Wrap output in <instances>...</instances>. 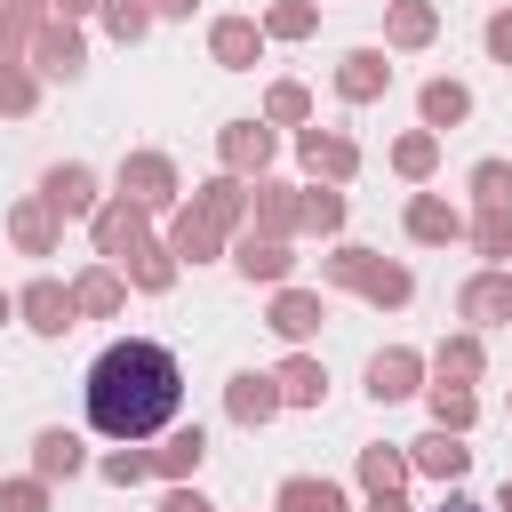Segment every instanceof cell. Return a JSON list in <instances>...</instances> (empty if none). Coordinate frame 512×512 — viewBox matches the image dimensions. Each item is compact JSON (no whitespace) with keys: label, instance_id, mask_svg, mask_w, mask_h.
<instances>
[{"label":"cell","instance_id":"35","mask_svg":"<svg viewBox=\"0 0 512 512\" xmlns=\"http://www.w3.org/2000/svg\"><path fill=\"white\" fill-rule=\"evenodd\" d=\"M416 472H408V448L400 440H368L360 448V496H384V488H408Z\"/></svg>","mask_w":512,"mask_h":512},{"label":"cell","instance_id":"29","mask_svg":"<svg viewBox=\"0 0 512 512\" xmlns=\"http://www.w3.org/2000/svg\"><path fill=\"white\" fill-rule=\"evenodd\" d=\"M176 272H184V264L168 256V240H160V232H152V240H136V248L120 256V280H128V296H168V288H176Z\"/></svg>","mask_w":512,"mask_h":512},{"label":"cell","instance_id":"14","mask_svg":"<svg viewBox=\"0 0 512 512\" xmlns=\"http://www.w3.org/2000/svg\"><path fill=\"white\" fill-rule=\"evenodd\" d=\"M224 416H232L240 432H264V424L280 416V384H272V368H232V376H224Z\"/></svg>","mask_w":512,"mask_h":512},{"label":"cell","instance_id":"23","mask_svg":"<svg viewBox=\"0 0 512 512\" xmlns=\"http://www.w3.org/2000/svg\"><path fill=\"white\" fill-rule=\"evenodd\" d=\"M72 304H80V320H120L128 312V280H120V264H80L72 272Z\"/></svg>","mask_w":512,"mask_h":512},{"label":"cell","instance_id":"8","mask_svg":"<svg viewBox=\"0 0 512 512\" xmlns=\"http://www.w3.org/2000/svg\"><path fill=\"white\" fill-rule=\"evenodd\" d=\"M328 88H336V104H376V96H392V48H376V40L344 48L336 72H328Z\"/></svg>","mask_w":512,"mask_h":512},{"label":"cell","instance_id":"6","mask_svg":"<svg viewBox=\"0 0 512 512\" xmlns=\"http://www.w3.org/2000/svg\"><path fill=\"white\" fill-rule=\"evenodd\" d=\"M264 328H272L280 344H312V336L328 328V296L304 288V280H280V288L264 296Z\"/></svg>","mask_w":512,"mask_h":512},{"label":"cell","instance_id":"16","mask_svg":"<svg viewBox=\"0 0 512 512\" xmlns=\"http://www.w3.org/2000/svg\"><path fill=\"white\" fill-rule=\"evenodd\" d=\"M8 248H16V256H56V248H64V216H56L40 192L8 200Z\"/></svg>","mask_w":512,"mask_h":512},{"label":"cell","instance_id":"31","mask_svg":"<svg viewBox=\"0 0 512 512\" xmlns=\"http://www.w3.org/2000/svg\"><path fill=\"white\" fill-rule=\"evenodd\" d=\"M360 304H376V312H408L416 304V272L400 264V256H376L368 272H360V288H352Z\"/></svg>","mask_w":512,"mask_h":512},{"label":"cell","instance_id":"28","mask_svg":"<svg viewBox=\"0 0 512 512\" xmlns=\"http://www.w3.org/2000/svg\"><path fill=\"white\" fill-rule=\"evenodd\" d=\"M352 216L344 184H296V240H336Z\"/></svg>","mask_w":512,"mask_h":512},{"label":"cell","instance_id":"51","mask_svg":"<svg viewBox=\"0 0 512 512\" xmlns=\"http://www.w3.org/2000/svg\"><path fill=\"white\" fill-rule=\"evenodd\" d=\"M8 320H16V288H0V328H8Z\"/></svg>","mask_w":512,"mask_h":512},{"label":"cell","instance_id":"40","mask_svg":"<svg viewBox=\"0 0 512 512\" xmlns=\"http://www.w3.org/2000/svg\"><path fill=\"white\" fill-rule=\"evenodd\" d=\"M256 120H264V128H304V120H312V88H304V80H272L264 104H256Z\"/></svg>","mask_w":512,"mask_h":512},{"label":"cell","instance_id":"52","mask_svg":"<svg viewBox=\"0 0 512 512\" xmlns=\"http://www.w3.org/2000/svg\"><path fill=\"white\" fill-rule=\"evenodd\" d=\"M496 512H512V480H504V488H496Z\"/></svg>","mask_w":512,"mask_h":512},{"label":"cell","instance_id":"10","mask_svg":"<svg viewBox=\"0 0 512 512\" xmlns=\"http://www.w3.org/2000/svg\"><path fill=\"white\" fill-rule=\"evenodd\" d=\"M224 256H232V272H240L248 288H280V280H296V240H272V232H232V240H224Z\"/></svg>","mask_w":512,"mask_h":512},{"label":"cell","instance_id":"30","mask_svg":"<svg viewBox=\"0 0 512 512\" xmlns=\"http://www.w3.org/2000/svg\"><path fill=\"white\" fill-rule=\"evenodd\" d=\"M272 512H352V496H344V480H328V472H288V480L272 488Z\"/></svg>","mask_w":512,"mask_h":512},{"label":"cell","instance_id":"19","mask_svg":"<svg viewBox=\"0 0 512 512\" xmlns=\"http://www.w3.org/2000/svg\"><path fill=\"white\" fill-rule=\"evenodd\" d=\"M272 384H280V408H328V360L312 344H288V360L272 368Z\"/></svg>","mask_w":512,"mask_h":512},{"label":"cell","instance_id":"24","mask_svg":"<svg viewBox=\"0 0 512 512\" xmlns=\"http://www.w3.org/2000/svg\"><path fill=\"white\" fill-rule=\"evenodd\" d=\"M424 368H432L440 384H480V376H488V344H480V328H448V336L424 352Z\"/></svg>","mask_w":512,"mask_h":512},{"label":"cell","instance_id":"49","mask_svg":"<svg viewBox=\"0 0 512 512\" xmlns=\"http://www.w3.org/2000/svg\"><path fill=\"white\" fill-rule=\"evenodd\" d=\"M360 512H408V496H400V488H384V496H368Z\"/></svg>","mask_w":512,"mask_h":512},{"label":"cell","instance_id":"34","mask_svg":"<svg viewBox=\"0 0 512 512\" xmlns=\"http://www.w3.org/2000/svg\"><path fill=\"white\" fill-rule=\"evenodd\" d=\"M416 400H424V416H432L440 432H472V424H480V392H472V384H440V376H424Z\"/></svg>","mask_w":512,"mask_h":512},{"label":"cell","instance_id":"1","mask_svg":"<svg viewBox=\"0 0 512 512\" xmlns=\"http://www.w3.org/2000/svg\"><path fill=\"white\" fill-rule=\"evenodd\" d=\"M80 408L96 440H160L184 416V360L160 336H112L80 376Z\"/></svg>","mask_w":512,"mask_h":512},{"label":"cell","instance_id":"7","mask_svg":"<svg viewBox=\"0 0 512 512\" xmlns=\"http://www.w3.org/2000/svg\"><path fill=\"white\" fill-rule=\"evenodd\" d=\"M24 64H32L40 80H80V72H88V32H80L72 16H48V24L32 32Z\"/></svg>","mask_w":512,"mask_h":512},{"label":"cell","instance_id":"36","mask_svg":"<svg viewBox=\"0 0 512 512\" xmlns=\"http://www.w3.org/2000/svg\"><path fill=\"white\" fill-rule=\"evenodd\" d=\"M464 248L480 264H512V208H472L464 216Z\"/></svg>","mask_w":512,"mask_h":512},{"label":"cell","instance_id":"42","mask_svg":"<svg viewBox=\"0 0 512 512\" xmlns=\"http://www.w3.org/2000/svg\"><path fill=\"white\" fill-rule=\"evenodd\" d=\"M40 88H48V80H40L32 64H0V120H32V112H40Z\"/></svg>","mask_w":512,"mask_h":512},{"label":"cell","instance_id":"25","mask_svg":"<svg viewBox=\"0 0 512 512\" xmlns=\"http://www.w3.org/2000/svg\"><path fill=\"white\" fill-rule=\"evenodd\" d=\"M88 464H96V456H88L80 432H64V424H40V432H32V472H40L48 488H56V480H80Z\"/></svg>","mask_w":512,"mask_h":512},{"label":"cell","instance_id":"18","mask_svg":"<svg viewBox=\"0 0 512 512\" xmlns=\"http://www.w3.org/2000/svg\"><path fill=\"white\" fill-rule=\"evenodd\" d=\"M264 48H272V40H264L256 16H216V24H208V56H216V72H256Z\"/></svg>","mask_w":512,"mask_h":512},{"label":"cell","instance_id":"43","mask_svg":"<svg viewBox=\"0 0 512 512\" xmlns=\"http://www.w3.org/2000/svg\"><path fill=\"white\" fill-rule=\"evenodd\" d=\"M464 192H472V208H512V160H472V176H464Z\"/></svg>","mask_w":512,"mask_h":512},{"label":"cell","instance_id":"46","mask_svg":"<svg viewBox=\"0 0 512 512\" xmlns=\"http://www.w3.org/2000/svg\"><path fill=\"white\" fill-rule=\"evenodd\" d=\"M160 512H216V504H208L192 480H168V488H160Z\"/></svg>","mask_w":512,"mask_h":512},{"label":"cell","instance_id":"41","mask_svg":"<svg viewBox=\"0 0 512 512\" xmlns=\"http://www.w3.org/2000/svg\"><path fill=\"white\" fill-rule=\"evenodd\" d=\"M96 24H104L120 48H136V40H152V24H160V16H152V0H104V8H96Z\"/></svg>","mask_w":512,"mask_h":512},{"label":"cell","instance_id":"39","mask_svg":"<svg viewBox=\"0 0 512 512\" xmlns=\"http://www.w3.org/2000/svg\"><path fill=\"white\" fill-rule=\"evenodd\" d=\"M256 24H264V40H312L320 32V0H264Z\"/></svg>","mask_w":512,"mask_h":512},{"label":"cell","instance_id":"3","mask_svg":"<svg viewBox=\"0 0 512 512\" xmlns=\"http://www.w3.org/2000/svg\"><path fill=\"white\" fill-rule=\"evenodd\" d=\"M272 160H280V128H264L256 112H240V120H224L216 128V168H232V176H272Z\"/></svg>","mask_w":512,"mask_h":512},{"label":"cell","instance_id":"5","mask_svg":"<svg viewBox=\"0 0 512 512\" xmlns=\"http://www.w3.org/2000/svg\"><path fill=\"white\" fill-rule=\"evenodd\" d=\"M16 320L32 328V336H64V328H80V304H72V280H56V272H32L24 288H16Z\"/></svg>","mask_w":512,"mask_h":512},{"label":"cell","instance_id":"2","mask_svg":"<svg viewBox=\"0 0 512 512\" xmlns=\"http://www.w3.org/2000/svg\"><path fill=\"white\" fill-rule=\"evenodd\" d=\"M112 192H120V200H136L144 216H168V208L184 200V176H176V160H168V152L136 144V152H120V168H112Z\"/></svg>","mask_w":512,"mask_h":512},{"label":"cell","instance_id":"27","mask_svg":"<svg viewBox=\"0 0 512 512\" xmlns=\"http://www.w3.org/2000/svg\"><path fill=\"white\" fill-rule=\"evenodd\" d=\"M464 120H472V88H464V80H448V72H432V80L416 88V128L448 136V128H464Z\"/></svg>","mask_w":512,"mask_h":512},{"label":"cell","instance_id":"22","mask_svg":"<svg viewBox=\"0 0 512 512\" xmlns=\"http://www.w3.org/2000/svg\"><path fill=\"white\" fill-rule=\"evenodd\" d=\"M160 240H168V256H176V264H216V256H224V232H216L192 200H176V208H168V232H160Z\"/></svg>","mask_w":512,"mask_h":512},{"label":"cell","instance_id":"38","mask_svg":"<svg viewBox=\"0 0 512 512\" xmlns=\"http://www.w3.org/2000/svg\"><path fill=\"white\" fill-rule=\"evenodd\" d=\"M96 480H104V488H144V480H152V448H144V440H112V448L96 456Z\"/></svg>","mask_w":512,"mask_h":512},{"label":"cell","instance_id":"50","mask_svg":"<svg viewBox=\"0 0 512 512\" xmlns=\"http://www.w3.org/2000/svg\"><path fill=\"white\" fill-rule=\"evenodd\" d=\"M440 512H496V504H480V496H464V488H448V504Z\"/></svg>","mask_w":512,"mask_h":512},{"label":"cell","instance_id":"26","mask_svg":"<svg viewBox=\"0 0 512 512\" xmlns=\"http://www.w3.org/2000/svg\"><path fill=\"white\" fill-rule=\"evenodd\" d=\"M440 40V8L432 0H384V48L392 56H424Z\"/></svg>","mask_w":512,"mask_h":512},{"label":"cell","instance_id":"48","mask_svg":"<svg viewBox=\"0 0 512 512\" xmlns=\"http://www.w3.org/2000/svg\"><path fill=\"white\" fill-rule=\"evenodd\" d=\"M192 8H200V0H152V16H160V24H184Z\"/></svg>","mask_w":512,"mask_h":512},{"label":"cell","instance_id":"37","mask_svg":"<svg viewBox=\"0 0 512 512\" xmlns=\"http://www.w3.org/2000/svg\"><path fill=\"white\" fill-rule=\"evenodd\" d=\"M40 24H48V0H0V64H24Z\"/></svg>","mask_w":512,"mask_h":512},{"label":"cell","instance_id":"33","mask_svg":"<svg viewBox=\"0 0 512 512\" xmlns=\"http://www.w3.org/2000/svg\"><path fill=\"white\" fill-rule=\"evenodd\" d=\"M384 168H392L400 184H432V176H440V136H432V128H400L392 152H384Z\"/></svg>","mask_w":512,"mask_h":512},{"label":"cell","instance_id":"11","mask_svg":"<svg viewBox=\"0 0 512 512\" xmlns=\"http://www.w3.org/2000/svg\"><path fill=\"white\" fill-rule=\"evenodd\" d=\"M424 376H432V368H424L416 344H384V352H368V376H360V384H368L376 408H400V400L424 392Z\"/></svg>","mask_w":512,"mask_h":512},{"label":"cell","instance_id":"45","mask_svg":"<svg viewBox=\"0 0 512 512\" xmlns=\"http://www.w3.org/2000/svg\"><path fill=\"white\" fill-rule=\"evenodd\" d=\"M480 48H488V64H512V8H488V24H480Z\"/></svg>","mask_w":512,"mask_h":512},{"label":"cell","instance_id":"32","mask_svg":"<svg viewBox=\"0 0 512 512\" xmlns=\"http://www.w3.org/2000/svg\"><path fill=\"white\" fill-rule=\"evenodd\" d=\"M208 464V432L200 424H168L160 448H152V480H192Z\"/></svg>","mask_w":512,"mask_h":512},{"label":"cell","instance_id":"12","mask_svg":"<svg viewBox=\"0 0 512 512\" xmlns=\"http://www.w3.org/2000/svg\"><path fill=\"white\" fill-rule=\"evenodd\" d=\"M88 240H96V256H104V264H120L136 240H152V216H144L136 200L104 192V200H96V216H88Z\"/></svg>","mask_w":512,"mask_h":512},{"label":"cell","instance_id":"9","mask_svg":"<svg viewBox=\"0 0 512 512\" xmlns=\"http://www.w3.org/2000/svg\"><path fill=\"white\" fill-rule=\"evenodd\" d=\"M40 200H48L64 224H88L96 200H104V176H96L88 160H48V168H40Z\"/></svg>","mask_w":512,"mask_h":512},{"label":"cell","instance_id":"21","mask_svg":"<svg viewBox=\"0 0 512 512\" xmlns=\"http://www.w3.org/2000/svg\"><path fill=\"white\" fill-rule=\"evenodd\" d=\"M240 232L296 240V184H288V176H256V184H248V224H240Z\"/></svg>","mask_w":512,"mask_h":512},{"label":"cell","instance_id":"15","mask_svg":"<svg viewBox=\"0 0 512 512\" xmlns=\"http://www.w3.org/2000/svg\"><path fill=\"white\" fill-rule=\"evenodd\" d=\"M408 472L416 480H440V488H464V472H472V448H464V432H416L408 440Z\"/></svg>","mask_w":512,"mask_h":512},{"label":"cell","instance_id":"4","mask_svg":"<svg viewBox=\"0 0 512 512\" xmlns=\"http://www.w3.org/2000/svg\"><path fill=\"white\" fill-rule=\"evenodd\" d=\"M296 168H304V184H352V176H360V144H352L344 128L304 120V128H296Z\"/></svg>","mask_w":512,"mask_h":512},{"label":"cell","instance_id":"44","mask_svg":"<svg viewBox=\"0 0 512 512\" xmlns=\"http://www.w3.org/2000/svg\"><path fill=\"white\" fill-rule=\"evenodd\" d=\"M0 512H56V488L40 472H16V480H0Z\"/></svg>","mask_w":512,"mask_h":512},{"label":"cell","instance_id":"47","mask_svg":"<svg viewBox=\"0 0 512 512\" xmlns=\"http://www.w3.org/2000/svg\"><path fill=\"white\" fill-rule=\"evenodd\" d=\"M96 8H104V0H48V16H72V24H88Z\"/></svg>","mask_w":512,"mask_h":512},{"label":"cell","instance_id":"13","mask_svg":"<svg viewBox=\"0 0 512 512\" xmlns=\"http://www.w3.org/2000/svg\"><path fill=\"white\" fill-rule=\"evenodd\" d=\"M456 320H472V328H512V264H480V272L456 288Z\"/></svg>","mask_w":512,"mask_h":512},{"label":"cell","instance_id":"17","mask_svg":"<svg viewBox=\"0 0 512 512\" xmlns=\"http://www.w3.org/2000/svg\"><path fill=\"white\" fill-rule=\"evenodd\" d=\"M400 224H408L416 248H456V240H464V208H456L448 192H408Z\"/></svg>","mask_w":512,"mask_h":512},{"label":"cell","instance_id":"20","mask_svg":"<svg viewBox=\"0 0 512 512\" xmlns=\"http://www.w3.org/2000/svg\"><path fill=\"white\" fill-rule=\"evenodd\" d=\"M192 208H200V216H208V224H216V232L232 240V232L248 224V176H232V168L200 176V184H192Z\"/></svg>","mask_w":512,"mask_h":512}]
</instances>
